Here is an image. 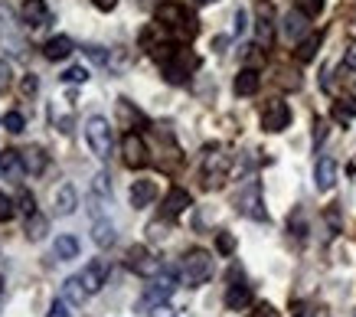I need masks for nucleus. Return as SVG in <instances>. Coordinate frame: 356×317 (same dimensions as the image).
I'll list each match as a JSON object with an SVG mask.
<instances>
[{"label": "nucleus", "mask_w": 356, "mask_h": 317, "mask_svg": "<svg viewBox=\"0 0 356 317\" xmlns=\"http://www.w3.org/2000/svg\"><path fill=\"white\" fill-rule=\"evenodd\" d=\"M128 268L134 275H140V278H154V275L161 272L163 265L157 262V259H154V255L144 249V245H131V249H128Z\"/></svg>", "instance_id": "9b49d317"}, {"label": "nucleus", "mask_w": 356, "mask_h": 317, "mask_svg": "<svg viewBox=\"0 0 356 317\" xmlns=\"http://www.w3.org/2000/svg\"><path fill=\"white\" fill-rule=\"evenodd\" d=\"M236 206H238V213H245V216H252V219H268V213L261 209V186L255 184V180L238 193Z\"/></svg>", "instance_id": "f8f14e48"}, {"label": "nucleus", "mask_w": 356, "mask_h": 317, "mask_svg": "<svg viewBox=\"0 0 356 317\" xmlns=\"http://www.w3.org/2000/svg\"><path fill=\"white\" fill-rule=\"evenodd\" d=\"M307 13H301V10H291L288 17H284V36L291 40V43H298L304 33H307Z\"/></svg>", "instance_id": "5701e85b"}, {"label": "nucleus", "mask_w": 356, "mask_h": 317, "mask_svg": "<svg viewBox=\"0 0 356 317\" xmlns=\"http://www.w3.org/2000/svg\"><path fill=\"white\" fill-rule=\"evenodd\" d=\"M324 138H327V124H324V121H317V131H314V141L321 144Z\"/></svg>", "instance_id": "de8ad7c7"}, {"label": "nucleus", "mask_w": 356, "mask_h": 317, "mask_svg": "<svg viewBox=\"0 0 356 317\" xmlns=\"http://www.w3.org/2000/svg\"><path fill=\"white\" fill-rule=\"evenodd\" d=\"M53 20V13L46 7V0H23V23L33 26V30H40L46 23Z\"/></svg>", "instance_id": "4468645a"}, {"label": "nucleus", "mask_w": 356, "mask_h": 317, "mask_svg": "<svg viewBox=\"0 0 356 317\" xmlns=\"http://www.w3.org/2000/svg\"><path fill=\"white\" fill-rule=\"evenodd\" d=\"M121 157H124V164L131 167V170H140V167L151 164V154H147V144H144V138L134 131L124 134V141H121Z\"/></svg>", "instance_id": "1a4fd4ad"}, {"label": "nucleus", "mask_w": 356, "mask_h": 317, "mask_svg": "<svg viewBox=\"0 0 356 317\" xmlns=\"http://www.w3.org/2000/svg\"><path fill=\"white\" fill-rule=\"evenodd\" d=\"M173 291H177V272H173V268H161V272L151 278L147 291H144V304H147V307L163 304Z\"/></svg>", "instance_id": "423d86ee"}, {"label": "nucleus", "mask_w": 356, "mask_h": 317, "mask_svg": "<svg viewBox=\"0 0 356 317\" xmlns=\"http://www.w3.org/2000/svg\"><path fill=\"white\" fill-rule=\"evenodd\" d=\"M53 255L59 259V262H72V259L79 255V239L76 236H59L56 245H53Z\"/></svg>", "instance_id": "a878e982"}, {"label": "nucleus", "mask_w": 356, "mask_h": 317, "mask_svg": "<svg viewBox=\"0 0 356 317\" xmlns=\"http://www.w3.org/2000/svg\"><path fill=\"white\" fill-rule=\"evenodd\" d=\"M226 43H229L226 36H216V40H213V49H216V53H219V49H222V46H226Z\"/></svg>", "instance_id": "3c124183"}, {"label": "nucleus", "mask_w": 356, "mask_h": 317, "mask_svg": "<svg viewBox=\"0 0 356 317\" xmlns=\"http://www.w3.org/2000/svg\"><path fill=\"white\" fill-rule=\"evenodd\" d=\"M353 317H356V311H353Z\"/></svg>", "instance_id": "6e6d98bb"}, {"label": "nucleus", "mask_w": 356, "mask_h": 317, "mask_svg": "<svg viewBox=\"0 0 356 317\" xmlns=\"http://www.w3.org/2000/svg\"><path fill=\"white\" fill-rule=\"evenodd\" d=\"M157 23L170 36H177V40H193L196 30H200L196 17H190L186 7H180V3H161L157 7Z\"/></svg>", "instance_id": "f257e3e1"}, {"label": "nucleus", "mask_w": 356, "mask_h": 317, "mask_svg": "<svg viewBox=\"0 0 356 317\" xmlns=\"http://www.w3.org/2000/svg\"><path fill=\"white\" fill-rule=\"evenodd\" d=\"M298 10L307 13V17H317L324 10V0H298Z\"/></svg>", "instance_id": "58836bf2"}, {"label": "nucleus", "mask_w": 356, "mask_h": 317, "mask_svg": "<svg viewBox=\"0 0 356 317\" xmlns=\"http://www.w3.org/2000/svg\"><path fill=\"white\" fill-rule=\"evenodd\" d=\"M20 161H23V170L33 177H40L46 170V164H49V157H46L43 147H26V151H20Z\"/></svg>", "instance_id": "4be33fe9"}, {"label": "nucleus", "mask_w": 356, "mask_h": 317, "mask_svg": "<svg viewBox=\"0 0 356 317\" xmlns=\"http://www.w3.org/2000/svg\"><path fill=\"white\" fill-rule=\"evenodd\" d=\"M10 82H13V69H10V63L7 59H0V95L10 88Z\"/></svg>", "instance_id": "4c0bfd02"}, {"label": "nucleus", "mask_w": 356, "mask_h": 317, "mask_svg": "<svg viewBox=\"0 0 356 317\" xmlns=\"http://www.w3.org/2000/svg\"><path fill=\"white\" fill-rule=\"evenodd\" d=\"M92 186H95V193H98V197H108V193H111L108 174H95V184H92Z\"/></svg>", "instance_id": "ea45409f"}, {"label": "nucleus", "mask_w": 356, "mask_h": 317, "mask_svg": "<svg viewBox=\"0 0 356 317\" xmlns=\"http://www.w3.org/2000/svg\"><path fill=\"white\" fill-rule=\"evenodd\" d=\"M252 304V288L245 282H232L226 291V307L229 311H245Z\"/></svg>", "instance_id": "6ab92c4d"}, {"label": "nucleus", "mask_w": 356, "mask_h": 317, "mask_svg": "<svg viewBox=\"0 0 356 317\" xmlns=\"http://www.w3.org/2000/svg\"><path fill=\"white\" fill-rule=\"evenodd\" d=\"M118 111H121V118H128V121H144V115H140V111H131L128 99L118 101Z\"/></svg>", "instance_id": "a19ab883"}, {"label": "nucleus", "mask_w": 356, "mask_h": 317, "mask_svg": "<svg viewBox=\"0 0 356 317\" xmlns=\"http://www.w3.org/2000/svg\"><path fill=\"white\" fill-rule=\"evenodd\" d=\"M59 131H63V134L72 131V118H59Z\"/></svg>", "instance_id": "8fccbe9b"}, {"label": "nucleus", "mask_w": 356, "mask_h": 317, "mask_svg": "<svg viewBox=\"0 0 356 317\" xmlns=\"http://www.w3.org/2000/svg\"><path fill=\"white\" fill-rule=\"evenodd\" d=\"M314 184H317V190H334V184H337L334 157H321V161L314 164Z\"/></svg>", "instance_id": "dca6fc26"}, {"label": "nucleus", "mask_w": 356, "mask_h": 317, "mask_svg": "<svg viewBox=\"0 0 356 317\" xmlns=\"http://www.w3.org/2000/svg\"><path fill=\"white\" fill-rule=\"evenodd\" d=\"M13 213H17V203H13V197H7V193L0 190V222H10Z\"/></svg>", "instance_id": "72a5a7b5"}, {"label": "nucleus", "mask_w": 356, "mask_h": 317, "mask_svg": "<svg viewBox=\"0 0 356 317\" xmlns=\"http://www.w3.org/2000/svg\"><path fill=\"white\" fill-rule=\"evenodd\" d=\"M0 295H3V275H0Z\"/></svg>", "instance_id": "864d4df0"}, {"label": "nucleus", "mask_w": 356, "mask_h": 317, "mask_svg": "<svg viewBox=\"0 0 356 317\" xmlns=\"http://www.w3.org/2000/svg\"><path fill=\"white\" fill-rule=\"evenodd\" d=\"M259 86H261V76H259V69H252V66L242 69V72L236 76V82H232L236 95H242V99H245V95H255Z\"/></svg>", "instance_id": "412c9836"}, {"label": "nucleus", "mask_w": 356, "mask_h": 317, "mask_svg": "<svg viewBox=\"0 0 356 317\" xmlns=\"http://www.w3.org/2000/svg\"><path fill=\"white\" fill-rule=\"evenodd\" d=\"M53 206H56V216H72L76 206H79L76 186H69V184L59 186V190H56V197H53Z\"/></svg>", "instance_id": "f3484780"}, {"label": "nucleus", "mask_w": 356, "mask_h": 317, "mask_svg": "<svg viewBox=\"0 0 356 317\" xmlns=\"http://www.w3.org/2000/svg\"><path fill=\"white\" fill-rule=\"evenodd\" d=\"M128 197H131V206H134V209L151 206L154 200H157V184H154V180H134Z\"/></svg>", "instance_id": "2eb2a0df"}, {"label": "nucleus", "mask_w": 356, "mask_h": 317, "mask_svg": "<svg viewBox=\"0 0 356 317\" xmlns=\"http://www.w3.org/2000/svg\"><path fill=\"white\" fill-rule=\"evenodd\" d=\"M190 203H193V200H190V193H186L184 186H173L170 193L163 197V216H167V219L180 216V213H184V209L190 206Z\"/></svg>", "instance_id": "a211bd4d"}, {"label": "nucleus", "mask_w": 356, "mask_h": 317, "mask_svg": "<svg viewBox=\"0 0 356 317\" xmlns=\"http://www.w3.org/2000/svg\"><path fill=\"white\" fill-rule=\"evenodd\" d=\"M46 317H69V311H65V301H56L53 307H49V314Z\"/></svg>", "instance_id": "a18cd8bd"}, {"label": "nucleus", "mask_w": 356, "mask_h": 317, "mask_svg": "<svg viewBox=\"0 0 356 317\" xmlns=\"http://www.w3.org/2000/svg\"><path fill=\"white\" fill-rule=\"evenodd\" d=\"M255 40L265 49L275 40V3L271 0H255Z\"/></svg>", "instance_id": "6e6552de"}, {"label": "nucleus", "mask_w": 356, "mask_h": 317, "mask_svg": "<svg viewBox=\"0 0 356 317\" xmlns=\"http://www.w3.org/2000/svg\"><path fill=\"white\" fill-rule=\"evenodd\" d=\"M334 118L337 121L356 118V99H353V95H350V99H343V101H337V105H334Z\"/></svg>", "instance_id": "c756f323"}, {"label": "nucleus", "mask_w": 356, "mask_h": 317, "mask_svg": "<svg viewBox=\"0 0 356 317\" xmlns=\"http://www.w3.org/2000/svg\"><path fill=\"white\" fill-rule=\"evenodd\" d=\"M167 236H170V222L167 219H154L151 226H147V239L151 242H163Z\"/></svg>", "instance_id": "7c9ffc66"}, {"label": "nucleus", "mask_w": 356, "mask_h": 317, "mask_svg": "<svg viewBox=\"0 0 356 317\" xmlns=\"http://www.w3.org/2000/svg\"><path fill=\"white\" fill-rule=\"evenodd\" d=\"M252 317H278V311H275L268 301H261V304L252 307Z\"/></svg>", "instance_id": "79ce46f5"}, {"label": "nucleus", "mask_w": 356, "mask_h": 317, "mask_svg": "<svg viewBox=\"0 0 356 317\" xmlns=\"http://www.w3.org/2000/svg\"><path fill=\"white\" fill-rule=\"evenodd\" d=\"M46 232H49V219H46L43 213H30V216H26V239L43 242Z\"/></svg>", "instance_id": "393cba45"}, {"label": "nucleus", "mask_w": 356, "mask_h": 317, "mask_svg": "<svg viewBox=\"0 0 356 317\" xmlns=\"http://www.w3.org/2000/svg\"><path fill=\"white\" fill-rule=\"evenodd\" d=\"M180 272H184V284L186 288H200L213 278V255L206 249H190L180 262Z\"/></svg>", "instance_id": "f03ea898"}, {"label": "nucleus", "mask_w": 356, "mask_h": 317, "mask_svg": "<svg viewBox=\"0 0 356 317\" xmlns=\"http://www.w3.org/2000/svg\"><path fill=\"white\" fill-rule=\"evenodd\" d=\"M79 278H82L88 295H95V291H102V288L108 284V262H105V259H92V262L82 268Z\"/></svg>", "instance_id": "ddd939ff"}, {"label": "nucleus", "mask_w": 356, "mask_h": 317, "mask_svg": "<svg viewBox=\"0 0 356 317\" xmlns=\"http://www.w3.org/2000/svg\"><path fill=\"white\" fill-rule=\"evenodd\" d=\"M200 66V59L193 53H186V49H177L170 59H163V79L170 82V86H184L186 79L193 76V69Z\"/></svg>", "instance_id": "7ed1b4c3"}, {"label": "nucleus", "mask_w": 356, "mask_h": 317, "mask_svg": "<svg viewBox=\"0 0 356 317\" xmlns=\"http://www.w3.org/2000/svg\"><path fill=\"white\" fill-rule=\"evenodd\" d=\"M63 298L69 301V304H82L88 298V291H86V284H82V278H65V284H63Z\"/></svg>", "instance_id": "cd10ccee"}, {"label": "nucleus", "mask_w": 356, "mask_h": 317, "mask_svg": "<svg viewBox=\"0 0 356 317\" xmlns=\"http://www.w3.org/2000/svg\"><path fill=\"white\" fill-rule=\"evenodd\" d=\"M196 3H216V0H196Z\"/></svg>", "instance_id": "5fc2aeb1"}, {"label": "nucleus", "mask_w": 356, "mask_h": 317, "mask_svg": "<svg viewBox=\"0 0 356 317\" xmlns=\"http://www.w3.org/2000/svg\"><path fill=\"white\" fill-rule=\"evenodd\" d=\"M92 3H95L98 10H115L118 7V0H92Z\"/></svg>", "instance_id": "49530a36"}, {"label": "nucleus", "mask_w": 356, "mask_h": 317, "mask_svg": "<svg viewBox=\"0 0 356 317\" xmlns=\"http://www.w3.org/2000/svg\"><path fill=\"white\" fill-rule=\"evenodd\" d=\"M63 82H88V69L86 66H72L63 72Z\"/></svg>", "instance_id": "e433bc0d"}, {"label": "nucleus", "mask_w": 356, "mask_h": 317, "mask_svg": "<svg viewBox=\"0 0 356 317\" xmlns=\"http://www.w3.org/2000/svg\"><path fill=\"white\" fill-rule=\"evenodd\" d=\"M72 40L69 36H53V40H46V46H43V56L49 59V63H63V59H69L72 56Z\"/></svg>", "instance_id": "aec40b11"}, {"label": "nucleus", "mask_w": 356, "mask_h": 317, "mask_svg": "<svg viewBox=\"0 0 356 317\" xmlns=\"http://www.w3.org/2000/svg\"><path fill=\"white\" fill-rule=\"evenodd\" d=\"M3 128H7V131H13V134H20L23 128H26V121H23L20 111H7V115H3Z\"/></svg>", "instance_id": "473e14b6"}, {"label": "nucleus", "mask_w": 356, "mask_h": 317, "mask_svg": "<svg viewBox=\"0 0 356 317\" xmlns=\"http://www.w3.org/2000/svg\"><path fill=\"white\" fill-rule=\"evenodd\" d=\"M245 30V10H236V33Z\"/></svg>", "instance_id": "09e8293b"}, {"label": "nucleus", "mask_w": 356, "mask_h": 317, "mask_svg": "<svg viewBox=\"0 0 356 317\" xmlns=\"http://www.w3.org/2000/svg\"><path fill=\"white\" fill-rule=\"evenodd\" d=\"M36 88H40V79H36V76H26V79H23L20 92L26 95V99H30V95H36Z\"/></svg>", "instance_id": "37998d69"}, {"label": "nucleus", "mask_w": 356, "mask_h": 317, "mask_svg": "<svg viewBox=\"0 0 356 317\" xmlns=\"http://www.w3.org/2000/svg\"><path fill=\"white\" fill-rule=\"evenodd\" d=\"M92 239H95V245H102V249L115 245V226H111L108 219H95V226H92Z\"/></svg>", "instance_id": "bb28decb"}, {"label": "nucleus", "mask_w": 356, "mask_h": 317, "mask_svg": "<svg viewBox=\"0 0 356 317\" xmlns=\"http://www.w3.org/2000/svg\"><path fill=\"white\" fill-rule=\"evenodd\" d=\"M151 317H177V311H173V307L163 301V304H154L151 307Z\"/></svg>", "instance_id": "c03bdc74"}, {"label": "nucleus", "mask_w": 356, "mask_h": 317, "mask_svg": "<svg viewBox=\"0 0 356 317\" xmlns=\"http://www.w3.org/2000/svg\"><path fill=\"white\" fill-rule=\"evenodd\" d=\"M86 141L95 157H108L111 154V141H115V138H111V124L102 118V115L86 121Z\"/></svg>", "instance_id": "20e7f679"}, {"label": "nucleus", "mask_w": 356, "mask_h": 317, "mask_svg": "<svg viewBox=\"0 0 356 317\" xmlns=\"http://www.w3.org/2000/svg\"><path fill=\"white\" fill-rule=\"evenodd\" d=\"M216 249H219V255H232L236 252V236L232 232H216Z\"/></svg>", "instance_id": "2f4dec72"}, {"label": "nucleus", "mask_w": 356, "mask_h": 317, "mask_svg": "<svg viewBox=\"0 0 356 317\" xmlns=\"http://www.w3.org/2000/svg\"><path fill=\"white\" fill-rule=\"evenodd\" d=\"M17 209H20V213H26V216H30V213H36V200H33L30 190H23L20 197H17Z\"/></svg>", "instance_id": "c9c22d12"}, {"label": "nucleus", "mask_w": 356, "mask_h": 317, "mask_svg": "<svg viewBox=\"0 0 356 317\" xmlns=\"http://www.w3.org/2000/svg\"><path fill=\"white\" fill-rule=\"evenodd\" d=\"M288 124H291V108H288V101H281V99L265 101V108H261V131L278 134V131H284Z\"/></svg>", "instance_id": "0eeeda50"}, {"label": "nucleus", "mask_w": 356, "mask_h": 317, "mask_svg": "<svg viewBox=\"0 0 356 317\" xmlns=\"http://www.w3.org/2000/svg\"><path fill=\"white\" fill-rule=\"evenodd\" d=\"M0 49L10 56H23V36H20V30H17L13 10L7 3H0Z\"/></svg>", "instance_id": "39448f33"}, {"label": "nucleus", "mask_w": 356, "mask_h": 317, "mask_svg": "<svg viewBox=\"0 0 356 317\" xmlns=\"http://www.w3.org/2000/svg\"><path fill=\"white\" fill-rule=\"evenodd\" d=\"M229 174V157L219 147H209L206 151V161H203V184L206 186H222Z\"/></svg>", "instance_id": "9d476101"}, {"label": "nucleus", "mask_w": 356, "mask_h": 317, "mask_svg": "<svg viewBox=\"0 0 356 317\" xmlns=\"http://www.w3.org/2000/svg\"><path fill=\"white\" fill-rule=\"evenodd\" d=\"M321 43H324V33H307L298 43V49H294V56H298V63H311L314 56H317V49H321Z\"/></svg>", "instance_id": "b1692460"}, {"label": "nucleus", "mask_w": 356, "mask_h": 317, "mask_svg": "<svg viewBox=\"0 0 356 317\" xmlns=\"http://www.w3.org/2000/svg\"><path fill=\"white\" fill-rule=\"evenodd\" d=\"M0 174H7V177H20V174H26V170H23L20 154H17V151H3V154H0Z\"/></svg>", "instance_id": "c85d7f7f"}, {"label": "nucleus", "mask_w": 356, "mask_h": 317, "mask_svg": "<svg viewBox=\"0 0 356 317\" xmlns=\"http://www.w3.org/2000/svg\"><path fill=\"white\" fill-rule=\"evenodd\" d=\"M86 56L92 59V63H102V66H108V53H105V46L88 43V46H86Z\"/></svg>", "instance_id": "f704fd0d"}, {"label": "nucleus", "mask_w": 356, "mask_h": 317, "mask_svg": "<svg viewBox=\"0 0 356 317\" xmlns=\"http://www.w3.org/2000/svg\"><path fill=\"white\" fill-rule=\"evenodd\" d=\"M140 3H144V7H154V3H157V0H140ZM157 7H161V3H157Z\"/></svg>", "instance_id": "603ef678"}]
</instances>
